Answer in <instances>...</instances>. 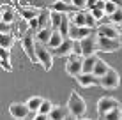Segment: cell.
<instances>
[{
  "label": "cell",
  "mask_w": 122,
  "mask_h": 120,
  "mask_svg": "<svg viewBox=\"0 0 122 120\" xmlns=\"http://www.w3.org/2000/svg\"><path fill=\"white\" fill-rule=\"evenodd\" d=\"M21 48H23V51L27 53L28 60H30L32 64H39V58H37V53H36V30L28 28L21 35Z\"/></svg>",
  "instance_id": "obj_1"
},
{
  "label": "cell",
  "mask_w": 122,
  "mask_h": 120,
  "mask_svg": "<svg viewBox=\"0 0 122 120\" xmlns=\"http://www.w3.org/2000/svg\"><path fill=\"white\" fill-rule=\"evenodd\" d=\"M66 106L69 108V113H73L74 117H78V118H81L83 115H85V111H87L85 101H83V97L80 96L76 90H73V92L69 94V99H67Z\"/></svg>",
  "instance_id": "obj_2"
},
{
  "label": "cell",
  "mask_w": 122,
  "mask_h": 120,
  "mask_svg": "<svg viewBox=\"0 0 122 120\" xmlns=\"http://www.w3.org/2000/svg\"><path fill=\"white\" fill-rule=\"evenodd\" d=\"M36 53H37V58H39V64L44 67V71H50L53 67V51L48 44L43 43H37L36 41Z\"/></svg>",
  "instance_id": "obj_3"
},
{
  "label": "cell",
  "mask_w": 122,
  "mask_h": 120,
  "mask_svg": "<svg viewBox=\"0 0 122 120\" xmlns=\"http://www.w3.org/2000/svg\"><path fill=\"white\" fill-rule=\"evenodd\" d=\"M66 72L69 74V76L73 78H78L80 74L83 72V58L76 53H73V55H69V58H67V64H66Z\"/></svg>",
  "instance_id": "obj_4"
},
{
  "label": "cell",
  "mask_w": 122,
  "mask_h": 120,
  "mask_svg": "<svg viewBox=\"0 0 122 120\" xmlns=\"http://www.w3.org/2000/svg\"><path fill=\"white\" fill-rule=\"evenodd\" d=\"M97 48H99V51H104V53H115L122 48V43H120V39L97 35Z\"/></svg>",
  "instance_id": "obj_5"
},
{
  "label": "cell",
  "mask_w": 122,
  "mask_h": 120,
  "mask_svg": "<svg viewBox=\"0 0 122 120\" xmlns=\"http://www.w3.org/2000/svg\"><path fill=\"white\" fill-rule=\"evenodd\" d=\"M80 46H81V57L96 55V51H99V48H97V34L83 37V39L80 41Z\"/></svg>",
  "instance_id": "obj_6"
},
{
  "label": "cell",
  "mask_w": 122,
  "mask_h": 120,
  "mask_svg": "<svg viewBox=\"0 0 122 120\" xmlns=\"http://www.w3.org/2000/svg\"><path fill=\"white\" fill-rule=\"evenodd\" d=\"M99 80H101V88H106V90H113L120 85V76L113 67H110V71Z\"/></svg>",
  "instance_id": "obj_7"
},
{
  "label": "cell",
  "mask_w": 122,
  "mask_h": 120,
  "mask_svg": "<svg viewBox=\"0 0 122 120\" xmlns=\"http://www.w3.org/2000/svg\"><path fill=\"white\" fill-rule=\"evenodd\" d=\"M74 44H76V41L74 39H71V37H66L64 41H62V44L60 46H57V48H53L51 51H53V57H69V55H73L74 53Z\"/></svg>",
  "instance_id": "obj_8"
},
{
  "label": "cell",
  "mask_w": 122,
  "mask_h": 120,
  "mask_svg": "<svg viewBox=\"0 0 122 120\" xmlns=\"http://www.w3.org/2000/svg\"><path fill=\"white\" fill-rule=\"evenodd\" d=\"M9 113L12 118L16 120H25L28 117V113H30V108L27 106V102H12V104L9 106Z\"/></svg>",
  "instance_id": "obj_9"
},
{
  "label": "cell",
  "mask_w": 122,
  "mask_h": 120,
  "mask_svg": "<svg viewBox=\"0 0 122 120\" xmlns=\"http://www.w3.org/2000/svg\"><path fill=\"white\" fill-rule=\"evenodd\" d=\"M117 106H120V102L117 101V99H113V97H101L97 101V113H99V117H103L104 113H108L110 110L117 108Z\"/></svg>",
  "instance_id": "obj_10"
},
{
  "label": "cell",
  "mask_w": 122,
  "mask_h": 120,
  "mask_svg": "<svg viewBox=\"0 0 122 120\" xmlns=\"http://www.w3.org/2000/svg\"><path fill=\"white\" fill-rule=\"evenodd\" d=\"M76 80H78L80 86H83V88H89V86H101V80L96 76L94 72H81Z\"/></svg>",
  "instance_id": "obj_11"
},
{
  "label": "cell",
  "mask_w": 122,
  "mask_h": 120,
  "mask_svg": "<svg viewBox=\"0 0 122 120\" xmlns=\"http://www.w3.org/2000/svg\"><path fill=\"white\" fill-rule=\"evenodd\" d=\"M97 35L101 37H112V39H119L120 37V28H117L115 25L108 23V25H101L97 27V32H96Z\"/></svg>",
  "instance_id": "obj_12"
},
{
  "label": "cell",
  "mask_w": 122,
  "mask_h": 120,
  "mask_svg": "<svg viewBox=\"0 0 122 120\" xmlns=\"http://www.w3.org/2000/svg\"><path fill=\"white\" fill-rule=\"evenodd\" d=\"M87 35H92V28L90 27H78V25H73L71 27V32H69V37L74 41H81L83 37Z\"/></svg>",
  "instance_id": "obj_13"
},
{
  "label": "cell",
  "mask_w": 122,
  "mask_h": 120,
  "mask_svg": "<svg viewBox=\"0 0 122 120\" xmlns=\"http://www.w3.org/2000/svg\"><path fill=\"white\" fill-rule=\"evenodd\" d=\"M41 11L43 9L34 7V5H23V7H20V18H25L28 21V19H32V18H37V16L41 14Z\"/></svg>",
  "instance_id": "obj_14"
},
{
  "label": "cell",
  "mask_w": 122,
  "mask_h": 120,
  "mask_svg": "<svg viewBox=\"0 0 122 120\" xmlns=\"http://www.w3.org/2000/svg\"><path fill=\"white\" fill-rule=\"evenodd\" d=\"M53 30H55V28H51V27L39 28V30L36 32V41L37 43H43V44H48L50 39H51V35H53Z\"/></svg>",
  "instance_id": "obj_15"
},
{
  "label": "cell",
  "mask_w": 122,
  "mask_h": 120,
  "mask_svg": "<svg viewBox=\"0 0 122 120\" xmlns=\"http://www.w3.org/2000/svg\"><path fill=\"white\" fill-rule=\"evenodd\" d=\"M16 16H18V12L14 11V7H11V5H5V4L2 5V23H7V25H11V23L16 19Z\"/></svg>",
  "instance_id": "obj_16"
},
{
  "label": "cell",
  "mask_w": 122,
  "mask_h": 120,
  "mask_svg": "<svg viewBox=\"0 0 122 120\" xmlns=\"http://www.w3.org/2000/svg\"><path fill=\"white\" fill-rule=\"evenodd\" d=\"M69 115V108L67 106H55L53 104L51 111H50V118L51 120H64Z\"/></svg>",
  "instance_id": "obj_17"
},
{
  "label": "cell",
  "mask_w": 122,
  "mask_h": 120,
  "mask_svg": "<svg viewBox=\"0 0 122 120\" xmlns=\"http://www.w3.org/2000/svg\"><path fill=\"white\" fill-rule=\"evenodd\" d=\"M50 9L53 11H58V12H74L78 11L76 7L73 5V4H67V2H62V0H55V2L50 5Z\"/></svg>",
  "instance_id": "obj_18"
},
{
  "label": "cell",
  "mask_w": 122,
  "mask_h": 120,
  "mask_svg": "<svg viewBox=\"0 0 122 120\" xmlns=\"http://www.w3.org/2000/svg\"><path fill=\"white\" fill-rule=\"evenodd\" d=\"M71 18V23L73 25H78V27H87V11L80 9V11H74L73 14L69 16Z\"/></svg>",
  "instance_id": "obj_19"
},
{
  "label": "cell",
  "mask_w": 122,
  "mask_h": 120,
  "mask_svg": "<svg viewBox=\"0 0 122 120\" xmlns=\"http://www.w3.org/2000/svg\"><path fill=\"white\" fill-rule=\"evenodd\" d=\"M0 60H2L4 71L12 72V65H11V51H9V49H4V48H2V51H0Z\"/></svg>",
  "instance_id": "obj_20"
},
{
  "label": "cell",
  "mask_w": 122,
  "mask_h": 120,
  "mask_svg": "<svg viewBox=\"0 0 122 120\" xmlns=\"http://www.w3.org/2000/svg\"><path fill=\"white\" fill-rule=\"evenodd\" d=\"M97 57L96 55H89V57H83V72H94V67L97 64Z\"/></svg>",
  "instance_id": "obj_21"
},
{
  "label": "cell",
  "mask_w": 122,
  "mask_h": 120,
  "mask_svg": "<svg viewBox=\"0 0 122 120\" xmlns=\"http://www.w3.org/2000/svg\"><path fill=\"white\" fill-rule=\"evenodd\" d=\"M71 27H73V23H71V18L67 16V12H64V19H62L60 27H58V32H60V34L64 35V37H69Z\"/></svg>",
  "instance_id": "obj_22"
},
{
  "label": "cell",
  "mask_w": 122,
  "mask_h": 120,
  "mask_svg": "<svg viewBox=\"0 0 122 120\" xmlns=\"http://www.w3.org/2000/svg\"><path fill=\"white\" fill-rule=\"evenodd\" d=\"M101 120H122V104L110 110L108 113H104L103 117H101Z\"/></svg>",
  "instance_id": "obj_23"
},
{
  "label": "cell",
  "mask_w": 122,
  "mask_h": 120,
  "mask_svg": "<svg viewBox=\"0 0 122 120\" xmlns=\"http://www.w3.org/2000/svg\"><path fill=\"white\" fill-rule=\"evenodd\" d=\"M108 71H110V65H108L104 60H101V58H99V60H97V64H96V67H94V74H96L97 78H103Z\"/></svg>",
  "instance_id": "obj_24"
},
{
  "label": "cell",
  "mask_w": 122,
  "mask_h": 120,
  "mask_svg": "<svg viewBox=\"0 0 122 120\" xmlns=\"http://www.w3.org/2000/svg\"><path fill=\"white\" fill-rule=\"evenodd\" d=\"M50 16H51V27L55 28V30H58V27H60L62 19H64V12H58V11L50 9Z\"/></svg>",
  "instance_id": "obj_25"
},
{
  "label": "cell",
  "mask_w": 122,
  "mask_h": 120,
  "mask_svg": "<svg viewBox=\"0 0 122 120\" xmlns=\"http://www.w3.org/2000/svg\"><path fill=\"white\" fill-rule=\"evenodd\" d=\"M66 39V37L64 35H62L60 34V32H58V30H53V35H51V39H50V43H48V46L50 48H57V46H60V44H62V41H64Z\"/></svg>",
  "instance_id": "obj_26"
},
{
  "label": "cell",
  "mask_w": 122,
  "mask_h": 120,
  "mask_svg": "<svg viewBox=\"0 0 122 120\" xmlns=\"http://www.w3.org/2000/svg\"><path fill=\"white\" fill-rule=\"evenodd\" d=\"M43 101H44L43 97H39V96H34V97H30V99L27 101V106L30 108V111H39L41 104H43Z\"/></svg>",
  "instance_id": "obj_27"
},
{
  "label": "cell",
  "mask_w": 122,
  "mask_h": 120,
  "mask_svg": "<svg viewBox=\"0 0 122 120\" xmlns=\"http://www.w3.org/2000/svg\"><path fill=\"white\" fill-rule=\"evenodd\" d=\"M12 44H14V35L12 34H2V37H0V46L4 49H11Z\"/></svg>",
  "instance_id": "obj_28"
},
{
  "label": "cell",
  "mask_w": 122,
  "mask_h": 120,
  "mask_svg": "<svg viewBox=\"0 0 122 120\" xmlns=\"http://www.w3.org/2000/svg\"><path fill=\"white\" fill-rule=\"evenodd\" d=\"M53 2H55V0H28V4H30V5L39 7V9H46V7H50Z\"/></svg>",
  "instance_id": "obj_29"
},
{
  "label": "cell",
  "mask_w": 122,
  "mask_h": 120,
  "mask_svg": "<svg viewBox=\"0 0 122 120\" xmlns=\"http://www.w3.org/2000/svg\"><path fill=\"white\" fill-rule=\"evenodd\" d=\"M117 9H119V5H117L115 2H112V0H106V4H104V14H106V16H112Z\"/></svg>",
  "instance_id": "obj_30"
},
{
  "label": "cell",
  "mask_w": 122,
  "mask_h": 120,
  "mask_svg": "<svg viewBox=\"0 0 122 120\" xmlns=\"http://www.w3.org/2000/svg\"><path fill=\"white\" fill-rule=\"evenodd\" d=\"M97 21H99V19L96 18V16L92 14L90 11H87V23H85L87 27H90V28H96V27H97Z\"/></svg>",
  "instance_id": "obj_31"
},
{
  "label": "cell",
  "mask_w": 122,
  "mask_h": 120,
  "mask_svg": "<svg viewBox=\"0 0 122 120\" xmlns=\"http://www.w3.org/2000/svg\"><path fill=\"white\" fill-rule=\"evenodd\" d=\"M51 108H53V104L48 101V99H44V101H43V104H41V108H39V111H37V113H44V115H50Z\"/></svg>",
  "instance_id": "obj_32"
},
{
  "label": "cell",
  "mask_w": 122,
  "mask_h": 120,
  "mask_svg": "<svg viewBox=\"0 0 122 120\" xmlns=\"http://www.w3.org/2000/svg\"><path fill=\"white\" fill-rule=\"evenodd\" d=\"M108 18H110L112 23H120V25H122V7H119V9L113 12L112 16H108Z\"/></svg>",
  "instance_id": "obj_33"
},
{
  "label": "cell",
  "mask_w": 122,
  "mask_h": 120,
  "mask_svg": "<svg viewBox=\"0 0 122 120\" xmlns=\"http://www.w3.org/2000/svg\"><path fill=\"white\" fill-rule=\"evenodd\" d=\"M90 12H92L97 19H101V18H104V16H106V14H104V9H101V7H97V5L90 7Z\"/></svg>",
  "instance_id": "obj_34"
},
{
  "label": "cell",
  "mask_w": 122,
  "mask_h": 120,
  "mask_svg": "<svg viewBox=\"0 0 122 120\" xmlns=\"http://www.w3.org/2000/svg\"><path fill=\"white\" fill-rule=\"evenodd\" d=\"M71 4H73V5L80 11V9H85V7L89 5V0H73Z\"/></svg>",
  "instance_id": "obj_35"
},
{
  "label": "cell",
  "mask_w": 122,
  "mask_h": 120,
  "mask_svg": "<svg viewBox=\"0 0 122 120\" xmlns=\"http://www.w3.org/2000/svg\"><path fill=\"white\" fill-rule=\"evenodd\" d=\"M0 30H2V34H11L9 32V25L7 23H0Z\"/></svg>",
  "instance_id": "obj_36"
},
{
  "label": "cell",
  "mask_w": 122,
  "mask_h": 120,
  "mask_svg": "<svg viewBox=\"0 0 122 120\" xmlns=\"http://www.w3.org/2000/svg\"><path fill=\"white\" fill-rule=\"evenodd\" d=\"M34 120H50V115H44V113H37Z\"/></svg>",
  "instance_id": "obj_37"
},
{
  "label": "cell",
  "mask_w": 122,
  "mask_h": 120,
  "mask_svg": "<svg viewBox=\"0 0 122 120\" xmlns=\"http://www.w3.org/2000/svg\"><path fill=\"white\" fill-rule=\"evenodd\" d=\"M64 120H78V117H74L73 113H69V115H67V117H66Z\"/></svg>",
  "instance_id": "obj_38"
},
{
  "label": "cell",
  "mask_w": 122,
  "mask_h": 120,
  "mask_svg": "<svg viewBox=\"0 0 122 120\" xmlns=\"http://www.w3.org/2000/svg\"><path fill=\"white\" fill-rule=\"evenodd\" d=\"M97 2H99V0H89V5H90V7H94Z\"/></svg>",
  "instance_id": "obj_39"
},
{
  "label": "cell",
  "mask_w": 122,
  "mask_h": 120,
  "mask_svg": "<svg viewBox=\"0 0 122 120\" xmlns=\"http://www.w3.org/2000/svg\"><path fill=\"white\" fill-rule=\"evenodd\" d=\"M62 2H67V4H71V2H73V0H62Z\"/></svg>",
  "instance_id": "obj_40"
},
{
  "label": "cell",
  "mask_w": 122,
  "mask_h": 120,
  "mask_svg": "<svg viewBox=\"0 0 122 120\" xmlns=\"http://www.w3.org/2000/svg\"><path fill=\"white\" fill-rule=\"evenodd\" d=\"M120 37H122V25H120Z\"/></svg>",
  "instance_id": "obj_41"
},
{
  "label": "cell",
  "mask_w": 122,
  "mask_h": 120,
  "mask_svg": "<svg viewBox=\"0 0 122 120\" xmlns=\"http://www.w3.org/2000/svg\"><path fill=\"white\" fill-rule=\"evenodd\" d=\"M78 120H90V118H78Z\"/></svg>",
  "instance_id": "obj_42"
},
{
  "label": "cell",
  "mask_w": 122,
  "mask_h": 120,
  "mask_svg": "<svg viewBox=\"0 0 122 120\" xmlns=\"http://www.w3.org/2000/svg\"><path fill=\"white\" fill-rule=\"evenodd\" d=\"M16 2H18V0H16Z\"/></svg>",
  "instance_id": "obj_43"
},
{
  "label": "cell",
  "mask_w": 122,
  "mask_h": 120,
  "mask_svg": "<svg viewBox=\"0 0 122 120\" xmlns=\"http://www.w3.org/2000/svg\"><path fill=\"white\" fill-rule=\"evenodd\" d=\"M50 120H51V118H50Z\"/></svg>",
  "instance_id": "obj_44"
}]
</instances>
